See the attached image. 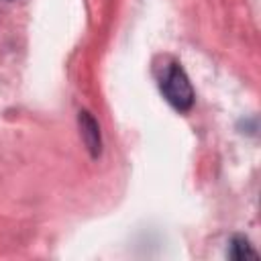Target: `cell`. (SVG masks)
I'll list each match as a JSON object with an SVG mask.
<instances>
[{"mask_svg":"<svg viewBox=\"0 0 261 261\" xmlns=\"http://www.w3.org/2000/svg\"><path fill=\"white\" fill-rule=\"evenodd\" d=\"M82 120V128H84V139L88 143V147L94 151V155L100 151V135H98V126L94 122V118L88 114V112H82L80 116Z\"/></svg>","mask_w":261,"mask_h":261,"instance_id":"7a4b0ae2","label":"cell"},{"mask_svg":"<svg viewBox=\"0 0 261 261\" xmlns=\"http://www.w3.org/2000/svg\"><path fill=\"white\" fill-rule=\"evenodd\" d=\"M161 92L163 96L167 98V102L177 108V110H190L192 104H194V90H192V84L186 75V71L177 65V63H171L167 65L163 77H161Z\"/></svg>","mask_w":261,"mask_h":261,"instance_id":"6da1fadb","label":"cell"},{"mask_svg":"<svg viewBox=\"0 0 261 261\" xmlns=\"http://www.w3.org/2000/svg\"><path fill=\"white\" fill-rule=\"evenodd\" d=\"M228 255L232 257V259H247V257H255V251L251 249V245H249V241L247 239H243V237H234L232 241H230V251H228Z\"/></svg>","mask_w":261,"mask_h":261,"instance_id":"3957f363","label":"cell"}]
</instances>
